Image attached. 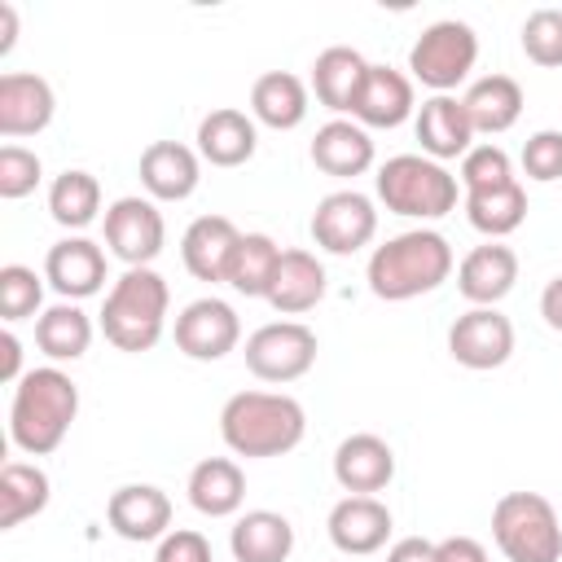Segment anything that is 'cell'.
<instances>
[{
    "label": "cell",
    "instance_id": "1",
    "mask_svg": "<svg viewBox=\"0 0 562 562\" xmlns=\"http://www.w3.org/2000/svg\"><path fill=\"white\" fill-rule=\"evenodd\" d=\"M303 435L307 413L285 391H237L220 408V439L233 457H285Z\"/></svg>",
    "mask_w": 562,
    "mask_h": 562
},
{
    "label": "cell",
    "instance_id": "2",
    "mask_svg": "<svg viewBox=\"0 0 562 562\" xmlns=\"http://www.w3.org/2000/svg\"><path fill=\"white\" fill-rule=\"evenodd\" d=\"M79 417V386L70 373H61L57 364L44 369H26L22 382L13 386V404H9V439L31 452V457H48L61 448V439L70 435Z\"/></svg>",
    "mask_w": 562,
    "mask_h": 562
},
{
    "label": "cell",
    "instance_id": "3",
    "mask_svg": "<svg viewBox=\"0 0 562 562\" xmlns=\"http://www.w3.org/2000/svg\"><path fill=\"white\" fill-rule=\"evenodd\" d=\"M452 277V246L435 228H408L386 237L369 255V290L382 303H408L439 290Z\"/></svg>",
    "mask_w": 562,
    "mask_h": 562
},
{
    "label": "cell",
    "instance_id": "4",
    "mask_svg": "<svg viewBox=\"0 0 562 562\" xmlns=\"http://www.w3.org/2000/svg\"><path fill=\"white\" fill-rule=\"evenodd\" d=\"M167 307H171V290L154 268H127L101 307V334L105 342H114L119 351H154L162 329H167Z\"/></svg>",
    "mask_w": 562,
    "mask_h": 562
},
{
    "label": "cell",
    "instance_id": "5",
    "mask_svg": "<svg viewBox=\"0 0 562 562\" xmlns=\"http://www.w3.org/2000/svg\"><path fill=\"white\" fill-rule=\"evenodd\" d=\"M378 198L404 220H443L457 206V176L426 154H395L378 167Z\"/></svg>",
    "mask_w": 562,
    "mask_h": 562
},
{
    "label": "cell",
    "instance_id": "6",
    "mask_svg": "<svg viewBox=\"0 0 562 562\" xmlns=\"http://www.w3.org/2000/svg\"><path fill=\"white\" fill-rule=\"evenodd\" d=\"M492 540L505 562H562V522L540 492H505L492 505Z\"/></svg>",
    "mask_w": 562,
    "mask_h": 562
},
{
    "label": "cell",
    "instance_id": "7",
    "mask_svg": "<svg viewBox=\"0 0 562 562\" xmlns=\"http://www.w3.org/2000/svg\"><path fill=\"white\" fill-rule=\"evenodd\" d=\"M474 61H479V35H474V26L461 22V18H439V22H430V26L413 40V48H408V70H413V79H417L422 88H430L435 97H452V88L470 79Z\"/></svg>",
    "mask_w": 562,
    "mask_h": 562
},
{
    "label": "cell",
    "instance_id": "8",
    "mask_svg": "<svg viewBox=\"0 0 562 562\" xmlns=\"http://www.w3.org/2000/svg\"><path fill=\"white\" fill-rule=\"evenodd\" d=\"M316 364V334L303 321H268L246 338V369L259 382H299Z\"/></svg>",
    "mask_w": 562,
    "mask_h": 562
},
{
    "label": "cell",
    "instance_id": "9",
    "mask_svg": "<svg viewBox=\"0 0 562 562\" xmlns=\"http://www.w3.org/2000/svg\"><path fill=\"white\" fill-rule=\"evenodd\" d=\"M162 241H167V224H162V211L154 206V198L127 193L105 206V246L127 268H149L162 255Z\"/></svg>",
    "mask_w": 562,
    "mask_h": 562
},
{
    "label": "cell",
    "instance_id": "10",
    "mask_svg": "<svg viewBox=\"0 0 562 562\" xmlns=\"http://www.w3.org/2000/svg\"><path fill=\"white\" fill-rule=\"evenodd\" d=\"M378 233V206L360 189H334L312 211V241L329 255H356Z\"/></svg>",
    "mask_w": 562,
    "mask_h": 562
},
{
    "label": "cell",
    "instance_id": "11",
    "mask_svg": "<svg viewBox=\"0 0 562 562\" xmlns=\"http://www.w3.org/2000/svg\"><path fill=\"white\" fill-rule=\"evenodd\" d=\"M448 351L457 364L483 373V369H501L514 356V321L496 307H470L452 321L448 329Z\"/></svg>",
    "mask_w": 562,
    "mask_h": 562
},
{
    "label": "cell",
    "instance_id": "12",
    "mask_svg": "<svg viewBox=\"0 0 562 562\" xmlns=\"http://www.w3.org/2000/svg\"><path fill=\"white\" fill-rule=\"evenodd\" d=\"M241 342V321L233 312V303L206 294L180 307L176 316V347L189 360H224L233 347Z\"/></svg>",
    "mask_w": 562,
    "mask_h": 562
},
{
    "label": "cell",
    "instance_id": "13",
    "mask_svg": "<svg viewBox=\"0 0 562 562\" xmlns=\"http://www.w3.org/2000/svg\"><path fill=\"white\" fill-rule=\"evenodd\" d=\"M57 97L44 75L9 70L0 75V136L13 145L18 136H40L53 123Z\"/></svg>",
    "mask_w": 562,
    "mask_h": 562
},
{
    "label": "cell",
    "instance_id": "14",
    "mask_svg": "<svg viewBox=\"0 0 562 562\" xmlns=\"http://www.w3.org/2000/svg\"><path fill=\"white\" fill-rule=\"evenodd\" d=\"M105 518H110L114 536H123L132 544H149L171 531V496L154 483H123L110 492Z\"/></svg>",
    "mask_w": 562,
    "mask_h": 562
},
{
    "label": "cell",
    "instance_id": "15",
    "mask_svg": "<svg viewBox=\"0 0 562 562\" xmlns=\"http://www.w3.org/2000/svg\"><path fill=\"white\" fill-rule=\"evenodd\" d=\"M44 281L66 303L88 299V294H97L105 285V250L92 237H79V233L75 237H61L44 255Z\"/></svg>",
    "mask_w": 562,
    "mask_h": 562
},
{
    "label": "cell",
    "instance_id": "16",
    "mask_svg": "<svg viewBox=\"0 0 562 562\" xmlns=\"http://www.w3.org/2000/svg\"><path fill=\"white\" fill-rule=\"evenodd\" d=\"M329 540L338 553L347 558H369L378 549H386L391 540V509L378 501V496H342L334 509H329Z\"/></svg>",
    "mask_w": 562,
    "mask_h": 562
},
{
    "label": "cell",
    "instance_id": "17",
    "mask_svg": "<svg viewBox=\"0 0 562 562\" xmlns=\"http://www.w3.org/2000/svg\"><path fill=\"white\" fill-rule=\"evenodd\" d=\"M334 479L347 496H373L395 479V452L382 435H347L334 448Z\"/></svg>",
    "mask_w": 562,
    "mask_h": 562
},
{
    "label": "cell",
    "instance_id": "18",
    "mask_svg": "<svg viewBox=\"0 0 562 562\" xmlns=\"http://www.w3.org/2000/svg\"><path fill=\"white\" fill-rule=\"evenodd\" d=\"M202 180V158L198 149L180 145V140H154L140 154V184L154 202H184L193 198Z\"/></svg>",
    "mask_w": 562,
    "mask_h": 562
},
{
    "label": "cell",
    "instance_id": "19",
    "mask_svg": "<svg viewBox=\"0 0 562 562\" xmlns=\"http://www.w3.org/2000/svg\"><path fill=\"white\" fill-rule=\"evenodd\" d=\"M413 132L422 140V154L435 158V162L465 158L474 149V127H470V114H465L461 97H430V101H422L417 119H413Z\"/></svg>",
    "mask_w": 562,
    "mask_h": 562
},
{
    "label": "cell",
    "instance_id": "20",
    "mask_svg": "<svg viewBox=\"0 0 562 562\" xmlns=\"http://www.w3.org/2000/svg\"><path fill=\"white\" fill-rule=\"evenodd\" d=\"M237 241H241V228L228 215H198L180 237V259H184L189 277L215 285V281H224Z\"/></svg>",
    "mask_w": 562,
    "mask_h": 562
},
{
    "label": "cell",
    "instance_id": "21",
    "mask_svg": "<svg viewBox=\"0 0 562 562\" xmlns=\"http://www.w3.org/2000/svg\"><path fill=\"white\" fill-rule=\"evenodd\" d=\"M518 281V255L505 241H487L474 246L461 263H457V290L474 303V307H496Z\"/></svg>",
    "mask_w": 562,
    "mask_h": 562
},
{
    "label": "cell",
    "instance_id": "22",
    "mask_svg": "<svg viewBox=\"0 0 562 562\" xmlns=\"http://www.w3.org/2000/svg\"><path fill=\"white\" fill-rule=\"evenodd\" d=\"M255 145H259V132L246 110L220 105L198 123V158L211 167H241L255 158Z\"/></svg>",
    "mask_w": 562,
    "mask_h": 562
},
{
    "label": "cell",
    "instance_id": "23",
    "mask_svg": "<svg viewBox=\"0 0 562 562\" xmlns=\"http://www.w3.org/2000/svg\"><path fill=\"white\" fill-rule=\"evenodd\" d=\"M312 162L338 180L364 176L373 167V136L356 119H329L312 136Z\"/></svg>",
    "mask_w": 562,
    "mask_h": 562
},
{
    "label": "cell",
    "instance_id": "24",
    "mask_svg": "<svg viewBox=\"0 0 562 562\" xmlns=\"http://www.w3.org/2000/svg\"><path fill=\"white\" fill-rule=\"evenodd\" d=\"M364 75H369V61H364L356 48L334 44V48L316 53V61H312V92H316V101H321L325 110H334V114H356Z\"/></svg>",
    "mask_w": 562,
    "mask_h": 562
},
{
    "label": "cell",
    "instance_id": "25",
    "mask_svg": "<svg viewBox=\"0 0 562 562\" xmlns=\"http://www.w3.org/2000/svg\"><path fill=\"white\" fill-rule=\"evenodd\" d=\"M417 110L413 101V79L395 66H369L360 101H356V123L360 127H400Z\"/></svg>",
    "mask_w": 562,
    "mask_h": 562
},
{
    "label": "cell",
    "instance_id": "26",
    "mask_svg": "<svg viewBox=\"0 0 562 562\" xmlns=\"http://www.w3.org/2000/svg\"><path fill=\"white\" fill-rule=\"evenodd\" d=\"M321 299H325V263H321L312 250H299V246H294V250H281V263H277L268 303H272L281 316H303V312H312Z\"/></svg>",
    "mask_w": 562,
    "mask_h": 562
},
{
    "label": "cell",
    "instance_id": "27",
    "mask_svg": "<svg viewBox=\"0 0 562 562\" xmlns=\"http://www.w3.org/2000/svg\"><path fill=\"white\" fill-rule=\"evenodd\" d=\"M189 505L206 518H228L246 501V474L233 457H206L189 470Z\"/></svg>",
    "mask_w": 562,
    "mask_h": 562
},
{
    "label": "cell",
    "instance_id": "28",
    "mask_svg": "<svg viewBox=\"0 0 562 562\" xmlns=\"http://www.w3.org/2000/svg\"><path fill=\"white\" fill-rule=\"evenodd\" d=\"M228 549L237 562H285L294 553V527L277 509H246L228 531Z\"/></svg>",
    "mask_w": 562,
    "mask_h": 562
},
{
    "label": "cell",
    "instance_id": "29",
    "mask_svg": "<svg viewBox=\"0 0 562 562\" xmlns=\"http://www.w3.org/2000/svg\"><path fill=\"white\" fill-rule=\"evenodd\" d=\"M465 114H470V127L483 132V136H501L518 123L522 114V83L509 79V75H483L465 88L461 97Z\"/></svg>",
    "mask_w": 562,
    "mask_h": 562
},
{
    "label": "cell",
    "instance_id": "30",
    "mask_svg": "<svg viewBox=\"0 0 562 562\" xmlns=\"http://www.w3.org/2000/svg\"><path fill=\"white\" fill-rule=\"evenodd\" d=\"M250 119L277 132H290L307 119V83L290 70H268L250 83Z\"/></svg>",
    "mask_w": 562,
    "mask_h": 562
},
{
    "label": "cell",
    "instance_id": "31",
    "mask_svg": "<svg viewBox=\"0 0 562 562\" xmlns=\"http://www.w3.org/2000/svg\"><path fill=\"white\" fill-rule=\"evenodd\" d=\"M35 347L53 360V364H66V360H79L88 347H92V321L83 307L75 303H53L35 316Z\"/></svg>",
    "mask_w": 562,
    "mask_h": 562
},
{
    "label": "cell",
    "instance_id": "32",
    "mask_svg": "<svg viewBox=\"0 0 562 562\" xmlns=\"http://www.w3.org/2000/svg\"><path fill=\"white\" fill-rule=\"evenodd\" d=\"M465 220L487 241H501L514 228H522V220H527V189L518 180H509V184H496V189L465 193Z\"/></svg>",
    "mask_w": 562,
    "mask_h": 562
},
{
    "label": "cell",
    "instance_id": "33",
    "mask_svg": "<svg viewBox=\"0 0 562 562\" xmlns=\"http://www.w3.org/2000/svg\"><path fill=\"white\" fill-rule=\"evenodd\" d=\"M277 263H281V246L268 233H241V241H237V250L228 259L224 285H233L246 299H268Z\"/></svg>",
    "mask_w": 562,
    "mask_h": 562
},
{
    "label": "cell",
    "instance_id": "34",
    "mask_svg": "<svg viewBox=\"0 0 562 562\" xmlns=\"http://www.w3.org/2000/svg\"><path fill=\"white\" fill-rule=\"evenodd\" d=\"M53 496V483L40 465L31 461H4L0 470V527H18L26 518H35Z\"/></svg>",
    "mask_w": 562,
    "mask_h": 562
},
{
    "label": "cell",
    "instance_id": "35",
    "mask_svg": "<svg viewBox=\"0 0 562 562\" xmlns=\"http://www.w3.org/2000/svg\"><path fill=\"white\" fill-rule=\"evenodd\" d=\"M48 215H53L61 228H70V233L88 228V224L101 215V184H97V176H92V171H79V167L61 171V176L48 184Z\"/></svg>",
    "mask_w": 562,
    "mask_h": 562
},
{
    "label": "cell",
    "instance_id": "36",
    "mask_svg": "<svg viewBox=\"0 0 562 562\" xmlns=\"http://www.w3.org/2000/svg\"><path fill=\"white\" fill-rule=\"evenodd\" d=\"M40 303H44V277H35V268L26 263H4L0 268V316L13 325V321L35 316Z\"/></svg>",
    "mask_w": 562,
    "mask_h": 562
},
{
    "label": "cell",
    "instance_id": "37",
    "mask_svg": "<svg viewBox=\"0 0 562 562\" xmlns=\"http://www.w3.org/2000/svg\"><path fill=\"white\" fill-rule=\"evenodd\" d=\"M522 53L536 66H544V70L562 66V9L544 4V9L527 13V22H522Z\"/></svg>",
    "mask_w": 562,
    "mask_h": 562
},
{
    "label": "cell",
    "instance_id": "38",
    "mask_svg": "<svg viewBox=\"0 0 562 562\" xmlns=\"http://www.w3.org/2000/svg\"><path fill=\"white\" fill-rule=\"evenodd\" d=\"M461 189L465 193H479V189H496V184H509L518 180L514 176V162L501 145H474L465 158H461Z\"/></svg>",
    "mask_w": 562,
    "mask_h": 562
},
{
    "label": "cell",
    "instance_id": "39",
    "mask_svg": "<svg viewBox=\"0 0 562 562\" xmlns=\"http://www.w3.org/2000/svg\"><path fill=\"white\" fill-rule=\"evenodd\" d=\"M44 167H40V154L26 149V145H0V198L18 202L26 193H35Z\"/></svg>",
    "mask_w": 562,
    "mask_h": 562
},
{
    "label": "cell",
    "instance_id": "40",
    "mask_svg": "<svg viewBox=\"0 0 562 562\" xmlns=\"http://www.w3.org/2000/svg\"><path fill=\"white\" fill-rule=\"evenodd\" d=\"M522 171H527V180H540V184L562 180V132L544 127V132L527 136V145H522Z\"/></svg>",
    "mask_w": 562,
    "mask_h": 562
},
{
    "label": "cell",
    "instance_id": "41",
    "mask_svg": "<svg viewBox=\"0 0 562 562\" xmlns=\"http://www.w3.org/2000/svg\"><path fill=\"white\" fill-rule=\"evenodd\" d=\"M154 562H211V544H206L202 531H193V527H176V531H167V536L158 540Z\"/></svg>",
    "mask_w": 562,
    "mask_h": 562
},
{
    "label": "cell",
    "instance_id": "42",
    "mask_svg": "<svg viewBox=\"0 0 562 562\" xmlns=\"http://www.w3.org/2000/svg\"><path fill=\"white\" fill-rule=\"evenodd\" d=\"M435 562H487V549L474 536H448L435 544Z\"/></svg>",
    "mask_w": 562,
    "mask_h": 562
},
{
    "label": "cell",
    "instance_id": "43",
    "mask_svg": "<svg viewBox=\"0 0 562 562\" xmlns=\"http://www.w3.org/2000/svg\"><path fill=\"white\" fill-rule=\"evenodd\" d=\"M386 562H435V540L422 536H404L386 549Z\"/></svg>",
    "mask_w": 562,
    "mask_h": 562
},
{
    "label": "cell",
    "instance_id": "44",
    "mask_svg": "<svg viewBox=\"0 0 562 562\" xmlns=\"http://www.w3.org/2000/svg\"><path fill=\"white\" fill-rule=\"evenodd\" d=\"M22 373H26V369H22V342L13 338V329H4V334H0V378L18 386Z\"/></svg>",
    "mask_w": 562,
    "mask_h": 562
},
{
    "label": "cell",
    "instance_id": "45",
    "mask_svg": "<svg viewBox=\"0 0 562 562\" xmlns=\"http://www.w3.org/2000/svg\"><path fill=\"white\" fill-rule=\"evenodd\" d=\"M540 316H544L549 329L562 334V277H553V281L544 285V294H540Z\"/></svg>",
    "mask_w": 562,
    "mask_h": 562
},
{
    "label": "cell",
    "instance_id": "46",
    "mask_svg": "<svg viewBox=\"0 0 562 562\" xmlns=\"http://www.w3.org/2000/svg\"><path fill=\"white\" fill-rule=\"evenodd\" d=\"M18 44V9L9 0H0V57H9Z\"/></svg>",
    "mask_w": 562,
    "mask_h": 562
}]
</instances>
